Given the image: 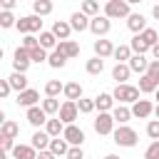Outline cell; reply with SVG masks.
<instances>
[{"instance_id": "38", "label": "cell", "mask_w": 159, "mask_h": 159, "mask_svg": "<svg viewBox=\"0 0 159 159\" xmlns=\"http://www.w3.org/2000/svg\"><path fill=\"white\" fill-rule=\"evenodd\" d=\"M82 12L92 20V17H97L99 15V2H94V0H84L82 2Z\"/></svg>"}, {"instance_id": "35", "label": "cell", "mask_w": 159, "mask_h": 159, "mask_svg": "<svg viewBox=\"0 0 159 159\" xmlns=\"http://www.w3.org/2000/svg\"><path fill=\"white\" fill-rule=\"evenodd\" d=\"M84 70H87V75H102V70H104V60H99V57H92V60H87V65H84Z\"/></svg>"}, {"instance_id": "45", "label": "cell", "mask_w": 159, "mask_h": 159, "mask_svg": "<svg viewBox=\"0 0 159 159\" xmlns=\"http://www.w3.org/2000/svg\"><path fill=\"white\" fill-rule=\"evenodd\" d=\"M144 159H159V142H152L144 149Z\"/></svg>"}, {"instance_id": "32", "label": "cell", "mask_w": 159, "mask_h": 159, "mask_svg": "<svg viewBox=\"0 0 159 159\" xmlns=\"http://www.w3.org/2000/svg\"><path fill=\"white\" fill-rule=\"evenodd\" d=\"M129 47H132V52L134 55H144V52H152V47L142 40V35H134L132 40H129Z\"/></svg>"}, {"instance_id": "54", "label": "cell", "mask_w": 159, "mask_h": 159, "mask_svg": "<svg viewBox=\"0 0 159 159\" xmlns=\"http://www.w3.org/2000/svg\"><path fill=\"white\" fill-rule=\"evenodd\" d=\"M154 117H157V119H159V104H157V107H154Z\"/></svg>"}, {"instance_id": "18", "label": "cell", "mask_w": 159, "mask_h": 159, "mask_svg": "<svg viewBox=\"0 0 159 159\" xmlns=\"http://www.w3.org/2000/svg\"><path fill=\"white\" fill-rule=\"evenodd\" d=\"M149 62H152V60H147L144 55H132V60H129L127 65H129V70H132V72L147 75V70H149Z\"/></svg>"}, {"instance_id": "20", "label": "cell", "mask_w": 159, "mask_h": 159, "mask_svg": "<svg viewBox=\"0 0 159 159\" xmlns=\"http://www.w3.org/2000/svg\"><path fill=\"white\" fill-rule=\"evenodd\" d=\"M129 75H132V70H129V65H127V62H124V65H114V67H112V80H117V84H127Z\"/></svg>"}, {"instance_id": "29", "label": "cell", "mask_w": 159, "mask_h": 159, "mask_svg": "<svg viewBox=\"0 0 159 159\" xmlns=\"http://www.w3.org/2000/svg\"><path fill=\"white\" fill-rule=\"evenodd\" d=\"M52 2L50 0H35L32 2V15H37V17H45V15H50L52 12Z\"/></svg>"}, {"instance_id": "27", "label": "cell", "mask_w": 159, "mask_h": 159, "mask_svg": "<svg viewBox=\"0 0 159 159\" xmlns=\"http://www.w3.org/2000/svg\"><path fill=\"white\" fill-rule=\"evenodd\" d=\"M157 89H159V82H157L154 77H149V75H142V77H139V92L157 94Z\"/></svg>"}, {"instance_id": "21", "label": "cell", "mask_w": 159, "mask_h": 159, "mask_svg": "<svg viewBox=\"0 0 159 159\" xmlns=\"http://www.w3.org/2000/svg\"><path fill=\"white\" fill-rule=\"evenodd\" d=\"M57 45H60V40L52 35V30H42L40 32V47H45V50H57Z\"/></svg>"}, {"instance_id": "52", "label": "cell", "mask_w": 159, "mask_h": 159, "mask_svg": "<svg viewBox=\"0 0 159 159\" xmlns=\"http://www.w3.org/2000/svg\"><path fill=\"white\" fill-rule=\"evenodd\" d=\"M152 57H154V60H159V45H154V47H152Z\"/></svg>"}, {"instance_id": "13", "label": "cell", "mask_w": 159, "mask_h": 159, "mask_svg": "<svg viewBox=\"0 0 159 159\" xmlns=\"http://www.w3.org/2000/svg\"><path fill=\"white\" fill-rule=\"evenodd\" d=\"M25 119H27L32 127H42V124H47V112H45L42 107H30V109L25 112Z\"/></svg>"}, {"instance_id": "48", "label": "cell", "mask_w": 159, "mask_h": 159, "mask_svg": "<svg viewBox=\"0 0 159 159\" xmlns=\"http://www.w3.org/2000/svg\"><path fill=\"white\" fill-rule=\"evenodd\" d=\"M12 92V87H10V82L7 80H0V97H7Z\"/></svg>"}, {"instance_id": "1", "label": "cell", "mask_w": 159, "mask_h": 159, "mask_svg": "<svg viewBox=\"0 0 159 159\" xmlns=\"http://www.w3.org/2000/svg\"><path fill=\"white\" fill-rule=\"evenodd\" d=\"M112 97L119 104H134V102H139V87H134V84H117Z\"/></svg>"}, {"instance_id": "4", "label": "cell", "mask_w": 159, "mask_h": 159, "mask_svg": "<svg viewBox=\"0 0 159 159\" xmlns=\"http://www.w3.org/2000/svg\"><path fill=\"white\" fill-rule=\"evenodd\" d=\"M15 30H17V32H22V35L42 32V17H37V15H25V17H20V20H17Z\"/></svg>"}, {"instance_id": "2", "label": "cell", "mask_w": 159, "mask_h": 159, "mask_svg": "<svg viewBox=\"0 0 159 159\" xmlns=\"http://www.w3.org/2000/svg\"><path fill=\"white\" fill-rule=\"evenodd\" d=\"M112 142H114V144H119V147H137V142H139V134H137L132 127L122 124V127H117V129H114V134H112Z\"/></svg>"}, {"instance_id": "43", "label": "cell", "mask_w": 159, "mask_h": 159, "mask_svg": "<svg viewBox=\"0 0 159 159\" xmlns=\"http://www.w3.org/2000/svg\"><path fill=\"white\" fill-rule=\"evenodd\" d=\"M147 137H149L152 142H159V119H152V122L147 124Z\"/></svg>"}, {"instance_id": "23", "label": "cell", "mask_w": 159, "mask_h": 159, "mask_svg": "<svg viewBox=\"0 0 159 159\" xmlns=\"http://www.w3.org/2000/svg\"><path fill=\"white\" fill-rule=\"evenodd\" d=\"M7 82H10V87H12L17 94H20V92H25V89H30V87H27V77H25V75H20V72H12V75L7 77Z\"/></svg>"}, {"instance_id": "15", "label": "cell", "mask_w": 159, "mask_h": 159, "mask_svg": "<svg viewBox=\"0 0 159 159\" xmlns=\"http://www.w3.org/2000/svg\"><path fill=\"white\" fill-rule=\"evenodd\" d=\"M52 35H55L60 42L70 40V35H72V25H70V20H55V25H52Z\"/></svg>"}, {"instance_id": "10", "label": "cell", "mask_w": 159, "mask_h": 159, "mask_svg": "<svg viewBox=\"0 0 159 159\" xmlns=\"http://www.w3.org/2000/svg\"><path fill=\"white\" fill-rule=\"evenodd\" d=\"M154 107H157V104H152L149 99H139V102H134V104H132V117L147 119V117H152V114H154Z\"/></svg>"}, {"instance_id": "5", "label": "cell", "mask_w": 159, "mask_h": 159, "mask_svg": "<svg viewBox=\"0 0 159 159\" xmlns=\"http://www.w3.org/2000/svg\"><path fill=\"white\" fill-rule=\"evenodd\" d=\"M114 117H112V112H99L97 114V119L92 122V127H94V132L97 134H114Z\"/></svg>"}, {"instance_id": "14", "label": "cell", "mask_w": 159, "mask_h": 159, "mask_svg": "<svg viewBox=\"0 0 159 159\" xmlns=\"http://www.w3.org/2000/svg\"><path fill=\"white\" fill-rule=\"evenodd\" d=\"M127 27H129L134 35H142V32L147 30V17H144L142 12H132V15L127 17Z\"/></svg>"}, {"instance_id": "9", "label": "cell", "mask_w": 159, "mask_h": 159, "mask_svg": "<svg viewBox=\"0 0 159 159\" xmlns=\"http://www.w3.org/2000/svg\"><path fill=\"white\" fill-rule=\"evenodd\" d=\"M62 139H65L70 147H82V142H84V132H82L77 124H70V127H65Z\"/></svg>"}, {"instance_id": "37", "label": "cell", "mask_w": 159, "mask_h": 159, "mask_svg": "<svg viewBox=\"0 0 159 159\" xmlns=\"http://www.w3.org/2000/svg\"><path fill=\"white\" fill-rule=\"evenodd\" d=\"M42 109H45V112H47V117H50V114H60L62 104H60L55 97H45V99H42Z\"/></svg>"}, {"instance_id": "6", "label": "cell", "mask_w": 159, "mask_h": 159, "mask_svg": "<svg viewBox=\"0 0 159 159\" xmlns=\"http://www.w3.org/2000/svg\"><path fill=\"white\" fill-rule=\"evenodd\" d=\"M77 114H80V109H77V102H70V99H65V102H62V109H60V114H57V119H62V124H65V127H70V124H75Z\"/></svg>"}, {"instance_id": "39", "label": "cell", "mask_w": 159, "mask_h": 159, "mask_svg": "<svg viewBox=\"0 0 159 159\" xmlns=\"http://www.w3.org/2000/svg\"><path fill=\"white\" fill-rule=\"evenodd\" d=\"M142 40H144L149 47H154V45H159V32H157L154 27H147V30L142 32Z\"/></svg>"}, {"instance_id": "33", "label": "cell", "mask_w": 159, "mask_h": 159, "mask_svg": "<svg viewBox=\"0 0 159 159\" xmlns=\"http://www.w3.org/2000/svg\"><path fill=\"white\" fill-rule=\"evenodd\" d=\"M114 60H117V65H124V62H129L132 60V47L129 45H119L117 50H114V55H112Z\"/></svg>"}, {"instance_id": "17", "label": "cell", "mask_w": 159, "mask_h": 159, "mask_svg": "<svg viewBox=\"0 0 159 159\" xmlns=\"http://www.w3.org/2000/svg\"><path fill=\"white\" fill-rule=\"evenodd\" d=\"M70 25H72V30L75 32H84V30H89V17L80 10V12H72L70 15Z\"/></svg>"}, {"instance_id": "8", "label": "cell", "mask_w": 159, "mask_h": 159, "mask_svg": "<svg viewBox=\"0 0 159 159\" xmlns=\"http://www.w3.org/2000/svg\"><path fill=\"white\" fill-rule=\"evenodd\" d=\"M30 52L25 50V47H17L15 50V57H12V70L15 72H20V75H25L27 72V67H30Z\"/></svg>"}, {"instance_id": "47", "label": "cell", "mask_w": 159, "mask_h": 159, "mask_svg": "<svg viewBox=\"0 0 159 159\" xmlns=\"http://www.w3.org/2000/svg\"><path fill=\"white\" fill-rule=\"evenodd\" d=\"M67 159H84V152H82V147H70V152H67Z\"/></svg>"}, {"instance_id": "26", "label": "cell", "mask_w": 159, "mask_h": 159, "mask_svg": "<svg viewBox=\"0 0 159 159\" xmlns=\"http://www.w3.org/2000/svg\"><path fill=\"white\" fill-rule=\"evenodd\" d=\"M17 134H20V124L17 122H12V119L2 122V127H0V137L2 139H15Z\"/></svg>"}, {"instance_id": "56", "label": "cell", "mask_w": 159, "mask_h": 159, "mask_svg": "<svg viewBox=\"0 0 159 159\" xmlns=\"http://www.w3.org/2000/svg\"><path fill=\"white\" fill-rule=\"evenodd\" d=\"M154 97H157V99H159V89H157V94H154ZM157 104H159V102H157Z\"/></svg>"}, {"instance_id": "16", "label": "cell", "mask_w": 159, "mask_h": 159, "mask_svg": "<svg viewBox=\"0 0 159 159\" xmlns=\"http://www.w3.org/2000/svg\"><path fill=\"white\" fill-rule=\"evenodd\" d=\"M50 142H52V137L47 134V132H42V129H37L35 134H32V149L35 152H45V149H50Z\"/></svg>"}, {"instance_id": "31", "label": "cell", "mask_w": 159, "mask_h": 159, "mask_svg": "<svg viewBox=\"0 0 159 159\" xmlns=\"http://www.w3.org/2000/svg\"><path fill=\"white\" fill-rule=\"evenodd\" d=\"M50 152H52L55 157H67V152H70V144H67L62 137H57V139H52V142H50Z\"/></svg>"}, {"instance_id": "25", "label": "cell", "mask_w": 159, "mask_h": 159, "mask_svg": "<svg viewBox=\"0 0 159 159\" xmlns=\"http://www.w3.org/2000/svg\"><path fill=\"white\" fill-rule=\"evenodd\" d=\"M112 117H114V122H119V127H122V124H127V122L132 119V109H129L127 104H117V107L112 109Z\"/></svg>"}, {"instance_id": "55", "label": "cell", "mask_w": 159, "mask_h": 159, "mask_svg": "<svg viewBox=\"0 0 159 159\" xmlns=\"http://www.w3.org/2000/svg\"><path fill=\"white\" fill-rule=\"evenodd\" d=\"M104 159H119V157H117V154H107Z\"/></svg>"}, {"instance_id": "3", "label": "cell", "mask_w": 159, "mask_h": 159, "mask_svg": "<svg viewBox=\"0 0 159 159\" xmlns=\"http://www.w3.org/2000/svg\"><path fill=\"white\" fill-rule=\"evenodd\" d=\"M132 15V7L127 0H109L104 5V17L109 20H117V17H129Z\"/></svg>"}, {"instance_id": "12", "label": "cell", "mask_w": 159, "mask_h": 159, "mask_svg": "<svg viewBox=\"0 0 159 159\" xmlns=\"http://www.w3.org/2000/svg\"><path fill=\"white\" fill-rule=\"evenodd\" d=\"M15 102H17L20 107H27V109H30V107H37V102H40V92L30 87V89H25V92H20Z\"/></svg>"}, {"instance_id": "51", "label": "cell", "mask_w": 159, "mask_h": 159, "mask_svg": "<svg viewBox=\"0 0 159 159\" xmlns=\"http://www.w3.org/2000/svg\"><path fill=\"white\" fill-rule=\"evenodd\" d=\"M37 159H57V157H55L50 149H45V152H37Z\"/></svg>"}, {"instance_id": "19", "label": "cell", "mask_w": 159, "mask_h": 159, "mask_svg": "<svg viewBox=\"0 0 159 159\" xmlns=\"http://www.w3.org/2000/svg\"><path fill=\"white\" fill-rule=\"evenodd\" d=\"M94 104H97L99 112H112V109H114V97H112L109 92H99V94L94 97Z\"/></svg>"}, {"instance_id": "46", "label": "cell", "mask_w": 159, "mask_h": 159, "mask_svg": "<svg viewBox=\"0 0 159 159\" xmlns=\"http://www.w3.org/2000/svg\"><path fill=\"white\" fill-rule=\"evenodd\" d=\"M147 75H149V77H154V80L159 82V60H152V62H149V70H147Z\"/></svg>"}, {"instance_id": "50", "label": "cell", "mask_w": 159, "mask_h": 159, "mask_svg": "<svg viewBox=\"0 0 159 159\" xmlns=\"http://www.w3.org/2000/svg\"><path fill=\"white\" fill-rule=\"evenodd\" d=\"M15 5H17L15 0H2V10H5V12H12V7H15Z\"/></svg>"}, {"instance_id": "53", "label": "cell", "mask_w": 159, "mask_h": 159, "mask_svg": "<svg viewBox=\"0 0 159 159\" xmlns=\"http://www.w3.org/2000/svg\"><path fill=\"white\" fill-rule=\"evenodd\" d=\"M152 15H154V20H159V5H154V7H152Z\"/></svg>"}, {"instance_id": "30", "label": "cell", "mask_w": 159, "mask_h": 159, "mask_svg": "<svg viewBox=\"0 0 159 159\" xmlns=\"http://www.w3.org/2000/svg\"><path fill=\"white\" fill-rule=\"evenodd\" d=\"M45 132H47L52 139H57L60 134H65V124H62V119H47V124H45Z\"/></svg>"}, {"instance_id": "24", "label": "cell", "mask_w": 159, "mask_h": 159, "mask_svg": "<svg viewBox=\"0 0 159 159\" xmlns=\"http://www.w3.org/2000/svg\"><path fill=\"white\" fill-rule=\"evenodd\" d=\"M62 94H65L70 102H80V99H82V84H80V82H67Z\"/></svg>"}, {"instance_id": "42", "label": "cell", "mask_w": 159, "mask_h": 159, "mask_svg": "<svg viewBox=\"0 0 159 159\" xmlns=\"http://www.w3.org/2000/svg\"><path fill=\"white\" fill-rule=\"evenodd\" d=\"M15 25H17L15 15H12V12H5V10H2V12H0V27H5V30H7V27H15Z\"/></svg>"}, {"instance_id": "36", "label": "cell", "mask_w": 159, "mask_h": 159, "mask_svg": "<svg viewBox=\"0 0 159 159\" xmlns=\"http://www.w3.org/2000/svg\"><path fill=\"white\" fill-rule=\"evenodd\" d=\"M60 92H65V84H62L60 80H50V82L45 84V94H47V97H55V99H57Z\"/></svg>"}, {"instance_id": "40", "label": "cell", "mask_w": 159, "mask_h": 159, "mask_svg": "<svg viewBox=\"0 0 159 159\" xmlns=\"http://www.w3.org/2000/svg\"><path fill=\"white\" fill-rule=\"evenodd\" d=\"M30 60L40 65V62H47V60H50V55H47V50H45V47H35V50H30Z\"/></svg>"}, {"instance_id": "49", "label": "cell", "mask_w": 159, "mask_h": 159, "mask_svg": "<svg viewBox=\"0 0 159 159\" xmlns=\"http://www.w3.org/2000/svg\"><path fill=\"white\" fill-rule=\"evenodd\" d=\"M0 144H2V152H12V149L17 147L12 139H2V137H0Z\"/></svg>"}, {"instance_id": "28", "label": "cell", "mask_w": 159, "mask_h": 159, "mask_svg": "<svg viewBox=\"0 0 159 159\" xmlns=\"http://www.w3.org/2000/svg\"><path fill=\"white\" fill-rule=\"evenodd\" d=\"M12 157L15 159H37V152L32 149V144H17L12 149Z\"/></svg>"}, {"instance_id": "41", "label": "cell", "mask_w": 159, "mask_h": 159, "mask_svg": "<svg viewBox=\"0 0 159 159\" xmlns=\"http://www.w3.org/2000/svg\"><path fill=\"white\" fill-rule=\"evenodd\" d=\"M77 109H80L82 114H89V112H94V109H97V104H94V99H87V97H82V99L77 102Z\"/></svg>"}, {"instance_id": "7", "label": "cell", "mask_w": 159, "mask_h": 159, "mask_svg": "<svg viewBox=\"0 0 159 159\" xmlns=\"http://www.w3.org/2000/svg\"><path fill=\"white\" fill-rule=\"evenodd\" d=\"M89 30H92V35H97L99 40L112 30V20L109 17H104V15H97V17H92L89 20Z\"/></svg>"}, {"instance_id": "22", "label": "cell", "mask_w": 159, "mask_h": 159, "mask_svg": "<svg viewBox=\"0 0 159 159\" xmlns=\"http://www.w3.org/2000/svg\"><path fill=\"white\" fill-rule=\"evenodd\" d=\"M57 50H60L67 60H72V57H77V55H80V45H77L75 40H65V42H60V45H57Z\"/></svg>"}, {"instance_id": "34", "label": "cell", "mask_w": 159, "mask_h": 159, "mask_svg": "<svg viewBox=\"0 0 159 159\" xmlns=\"http://www.w3.org/2000/svg\"><path fill=\"white\" fill-rule=\"evenodd\" d=\"M47 65H50L52 70H62V67L67 65V57H65L60 50H55V52H50V60H47Z\"/></svg>"}, {"instance_id": "11", "label": "cell", "mask_w": 159, "mask_h": 159, "mask_svg": "<svg viewBox=\"0 0 159 159\" xmlns=\"http://www.w3.org/2000/svg\"><path fill=\"white\" fill-rule=\"evenodd\" d=\"M92 47H94V57H99V60L112 57V55H114V50H117V47L112 45V40H104V37H102V40H94V45H92Z\"/></svg>"}, {"instance_id": "44", "label": "cell", "mask_w": 159, "mask_h": 159, "mask_svg": "<svg viewBox=\"0 0 159 159\" xmlns=\"http://www.w3.org/2000/svg\"><path fill=\"white\" fill-rule=\"evenodd\" d=\"M20 47H25V50L30 52V50L40 47V37H35V35H25V37H22V45H20Z\"/></svg>"}]
</instances>
